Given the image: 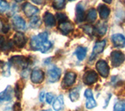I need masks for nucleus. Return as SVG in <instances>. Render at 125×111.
Listing matches in <instances>:
<instances>
[{
  "label": "nucleus",
  "mask_w": 125,
  "mask_h": 111,
  "mask_svg": "<svg viewBox=\"0 0 125 111\" xmlns=\"http://www.w3.org/2000/svg\"><path fill=\"white\" fill-rule=\"evenodd\" d=\"M31 48L34 51H40L42 53H47L52 48V44L48 40V33L42 32L31 39Z\"/></svg>",
  "instance_id": "obj_1"
},
{
  "label": "nucleus",
  "mask_w": 125,
  "mask_h": 111,
  "mask_svg": "<svg viewBox=\"0 0 125 111\" xmlns=\"http://www.w3.org/2000/svg\"><path fill=\"white\" fill-rule=\"evenodd\" d=\"M125 61L124 54L120 51H113L110 55V62L113 67L120 66Z\"/></svg>",
  "instance_id": "obj_2"
},
{
  "label": "nucleus",
  "mask_w": 125,
  "mask_h": 111,
  "mask_svg": "<svg viewBox=\"0 0 125 111\" xmlns=\"http://www.w3.org/2000/svg\"><path fill=\"white\" fill-rule=\"evenodd\" d=\"M9 62L10 63V64H13V65L19 68H25L28 65L27 58L24 56H21V55L12 57Z\"/></svg>",
  "instance_id": "obj_3"
},
{
  "label": "nucleus",
  "mask_w": 125,
  "mask_h": 111,
  "mask_svg": "<svg viewBox=\"0 0 125 111\" xmlns=\"http://www.w3.org/2000/svg\"><path fill=\"white\" fill-rule=\"evenodd\" d=\"M96 69L99 74L103 78H107L109 74V67L107 62L104 60H99L96 63Z\"/></svg>",
  "instance_id": "obj_4"
},
{
  "label": "nucleus",
  "mask_w": 125,
  "mask_h": 111,
  "mask_svg": "<svg viewBox=\"0 0 125 111\" xmlns=\"http://www.w3.org/2000/svg\"><path fill=\"white\" fill-rule=\"evenodd\" d=\"M98 79H99L98 74L93 70L87 71L83 76V81H84V84L88 85V86L92 85V84L98 81Z\"/></svg>",
  "instance_id": "obj_5"
},
{
  "label": "nucleus",
  "mask_w": 125,
  "mask_h": 111,
  "mask_svg": "<svg viewBox=\"0 0 125 111\" xmlns=\"http://www.w3.org/2000/svg\"><path fill=\"white\" fill-rule=\"evenodd\" d=\"M23 11L24 14L26 15L27 17H32L34 15H36L38 12L39 9L38 8H37L36 6H34L33 5H31L29 2H25L24 4L23 5Z\"/></svg>",
  "instance_id": "obj_6"
},
{
  "label": "nucleus",
  "mask_w": 125,
  "mask_h": 111,
  "mask_svg": "<svg viewBox=\"0 0 125 111\" xmlns=\"http://www.w3.org/2000/svg\"><path fill=\"white\" fill-rule=\"evenodd\" d=\"M13 96V89L10 86H8L5 89L0 93V103L11 101Z\"/></svg>",
  "instance_id": "obj_7"
},
{
  "label": "nucleus",
  "mask_w": 125,
  "mask_h": 111,
  "mask_svg": "<svg viewBox=\"0 0 125 111\" xmlns=\"http://www.w3.org/2000/svg\"><path fill=\"white\" fill-rule=\"evenodd\" d=\"M49 81L50 82H56L60 79L61 76V70L57 67H52L48 70Z\"/></svg>",
  "instance_id": "obj_8"
},
{
  "label": "nucleus",
  "mask_w": 125,
  "mask_h": 111,
  "mask_svg": "<svg viewBox=\"0 0 125 111\" xmlns=\"http://www.w3.org/2000/svg\"><path fill=\"white\" fill-rule=\"evenodd\" d=\"M105 44H106V40H103L96 42V44H95V46H94V48H93L92 55L90 57V60H93L95 58L96 55L103 52L105 47Z\"/></svg>",
  "instance_id": "obj_9"
},
{
  "label": "nucleus",
  "mask_w": 125,
  "mask_h": 111,
  "mask_svg": "<svg viewBox=\"0 0 125 111\" xmlns=\"http://www.w3.org/2000/svg\"><path fill=\"white\" fill-rule=\"evenodd\" d=\"M45 78V75L44 72H43L41 69H38V68H35L32 71L31 74V82L34 83H41Z\"/></svg>",
  "instance_id": "obj_10"
},
{
  "label": "nucleus",
  "mask_w": 125,
  "mask_h": 111,
  "mask_svg": "<svg viewBox=\"0 0 125 111\" xmlns=\"http://www.w3.org/2000/svg\"><path fill=\"white\" fill-rule=\"evenodd\" d=\"M111 40L113 45L116 48H122L125 47V37L121 33H115L112 35Z\"/></svg>",
  "instance_id": "obj_11"
},
{
  "label": "nucleus",
  "mask_w": 125,
  "mask_h": 111,
  "mask_svg": "<svg viewBox=\"0 0 125 111\" xmlns=\"http://www.w3.org/2000/svg\"><path fill=\"white\" fill-rule=\"evenodd\" d=\"M58 28L62 32V34H64V35H67L69 33L73 31V30L74 28V26L70 21L66 20V21L60 23Z\"/></svg>",
  "instance_id": "obj_12"
},
{
  "label": "nucleus",
  "mask_w": 125,
  "mask_h": 111,
  "mask_svg": "<svg viewBox=\"0 0 125 111\" xmlns=\"http://www.w3.org/2000/svg\"><path fill=\"white\" fill-rule=\"evenodd\" d=\"M84 96L87 98V101H86V108L87 109H93L94 107H95L97 103L95 100L94 99L93 93L92 89H88L84 92Z\"/></svg>",
  "instance_id": "obj_13"
},
{
  "label": "nucleus",
  "mask_w": 125,
  "mask_h": 111,
  "mask_svg": "<svg viewBox=\"0 0 125 111\" xmlns=\"http://www.w3.org/2000/svg\"><path fill=\"white\" fill-rule=\"evenodd\" d=\"M77 75L74 72L72 71H69L67 72L63 79V81H62V86L63 87H70L73 86V84L75 82Z\"/></svg>",
  "instance_id": "obj_14"
},
{
  "label": "nucleus",
  "mask_w": 125,
  "mask_h": 111,
  "mask_svg": "<svg viewBox=\"0 0 125 111\" xmlns=\"http://www.w3.org/2000/svg\"><path fill=\"white\" fill-rule=\"evenodd\" d=\"M13 42L18 48H21L23 47H24V45L26 44L27 39L23 33L17 32L13 36Z\"/></svg>",
  "instance_id": "obj_15"
},
{
  "label": "nucleus",
  "mask_w": 125,
  "mask_h": 111,
  "mask_svg": "<svg viewBox=\"0 0 125 111\" xmlns=\"http://www.w3.org/2000/svg\"><path fill=\"white\" fill-rule=\"evenodd\" d=\"M13 24L16 30H23L26 29V22L23 19L19 16H15L13 18Z\"/></svg>",
  "instance_id": "obj_16"
},
{
  "label": "nucleus",
  "mask_w": 125,
  "mask_h": 111,
  "mask_svg": "<svg viewBox=\"0 0 125 111\" xmlns=\"http://www.w3.org/2000/svg\"><path fill=\"white\" fill-rule=\"evenodd\" d=\"M85 20L84 8L81 3H78L76 6V20L77 23H81Z\"/></svg>",
  "instance_id": "obj_17"
},
{
  "label": "nucleus",
  "mask_w": 125,
  "mask_h": 111,
  "mask_svg": "<svg viewBox=\"0 0 125 111\" xmlns=\"http://www.w3.org/2000/svg\"><path fill=\"white\" fill-rule=\"evenodd\" d=\"M43 20L45 22V24L49 27H52L56 25V18L49 12L45 13L44 16H43Z\"/></svg>",
  "instance_id": "obj_18"
},
{
  "label": "nucleus",
  "mask_w": 125,
  "mask_h": 111,
  "mask_svg": "<svg viewBox=\"0 0 125 111\" xmlns=\"http://www.w3.org/2000/svg\"><path fill=\"white\" fill-rule=\"evenodd\" d=\"M98 12H99L100 18L103 19V20H105L110 14V9L107 6L100 4L98 6Z\"/></svg>",
  "instance_id": "obj_19"
},
{
  "label": "nucleus",
  "mask_w": 125,
  "mask_h": 111,
  "mask_svg": "<svg viewBox=\"0 0 125 111\" xmlns=\"http://www.w3.org/2000/svg\"><path fill=\"white\" fill-rule=\"evenodd\" d=\"M64 106V101H63V96L62 95H59V96L55 99V101L52 104V107L54 110L56 111H60Z\"/></svg>",
  "instance_id": "obj_20"
},
{
  "label": "nucleus",
  "mask_w": 125,
  "mask_h": 111,
  "mask_svg": "<svg viewBox=\"0 0 125 111\" xmlns=\"http://www.w3.org/2000/svg\"><path fill=\"white\" fill-rule=\"evenodd\" d=\"M77 56V59L79 61H83L85 57H86V54H87V48H84V47H78L75 53H74Z\"/></svg>",
  "instance_id": "obj_21"
},
{
  "label": "nucleus",
  "mask_w": 125,
  "mask_h": 111,
  "mask_svg": "<svg viewBox=\"0 0 125 111\" xmlns=\"http://www.w3.org/2000/svg\"><path fill=\"white\" fill-rule=\"evenodd\" d=\"M80 90H81V87H76L70 92V99L72 102H75L79 99Z\"/></svg>",
  "instance_id": "obj_22"
},
{
  "label": "nucleus",
  "mask_w": 125,
  "mask_h": 111,
  "mask_svg": "<svg viewBox=\"0 0 125 111\" xmlns=\"http://www.w3.org/2000/svg\"><path fill=\"white\" fill-rule=\"evenodd\" d=\"M97 18V11L95 9H90L88 13L87 14V17H86V20L89 23H94L96 20Z\"/></svg>",
  "instance_id": "obj_23"
},
{
  "label": "nucleus",
  "mask_w": 125,
  "mask_h": 111,
  "mask_svg": "<svg viewBox=\"0 0 125 111\" xmlns=\"http://www.w3.org/2000/svg\"><path fill=\"white\" fill-rule=\"evenodd\" d=\"M107 27L106 26L104 25V24H99L95 28V32H97V33L100 36H103L106 33Z\"/></svg>",
  "instance_id": "obj_24"
},
{
  "label": "nucleus",
  "mask_w": 125,
  "mask_h": 111,
  "mask_svg": "<svg viewBox=\"0 0 125 111\" xmlns=\"http://www.w3.org/2000/svg\"><path fill=\"white\" fill-rule=\"evenodd\" d=\"M66 0H54L52 2V6L57 10L62 9L65 7Z\"/></svg>",
  "instance_id": "obj_25"
},
{
  "label": "nucleus",
  "mask_w": 125,
  "mask_h": 111,
  "mask_svg": "<svg viewBox=\"0 0 125 111\" xmlns=\"http://www.w3.org/2000/svg\"><path fill=\"white\" fill-rule=\"evenodd\" d=\"M41 25V19L38 16H33L30 21V26L31 28H38Z\"/></svg>",
  "instance_id": "obj_26"
},
{
  "label": "nucleus",
  "mask_w": 125,
  "mask_h": 111,
  "mask_svg": "<svg viewBox=\"0 0 125 111\" xmlns=\"http://www.w3.org/2000/svg\"><path fill=\"white\" fill-rule=\"evenodd\" d=\"M113 111H125V102L118 101L116 103L113 107Z\"/></svg>",
  "instance_id": "obj_27"
},
{
  "label": "nucleus",
  "mask_w": 125,
  "mask_h": 111,
  "mask_svg": "<svg viewBox=\"0 0 125 111\" xmlns=\"http://www.w3.org/2000/svg\"><path fill=\"white\" fill-rule=\"evenodd\" d=\"M82 29H83L84 31L88 34L90 36H92L94 33H95V27H93L91 25H84L82 26Z\"/></svg>",
  "instance_id": "obj_28"
},
{
  "label": "nucleus",
  "mask_w": 125,
  "mask_h": 111,
  "mask_svg": "<svg viewBox=\"0 0 125 111\" xmlns=\"http://www.w3.org/2000/svg\"><path fill=\"white\" fill-rule=\"evenodd\" d=\"M9 4L5 0H0V13H2L8 9Z\"/></svg>",
  "instance_id": "obj_29"
},
{
  "label": "nucleus",
  "mask_w": 125,
  "mask_h": 111,
  "mask_svg": "<svg viewBox=\"0 0 125 111\" xmlns=\"http://www.w3.org/2000/svg\"><path fill=\"white\" fill-rule=\"evenodd\" d=\"M10 63L8 62L4 64V66L2 67V73L5 76H10Z\"/></svg>",
  "instance_id": "obj_30"
},
{
  "label": "nucleus",
  "mask_w": 125,
  "mask_h": 111,
  "mask_svg": "<svg viewBox=\"0 0 125 111\" xmlns=\"http://www.w3.org/2000/svg\"><path fill=\"white\" fill-rule=\"evenodd\" d=\"M10 26L9 25H6L3 24V22L0 20V33L3 32V33H7L9 31Z\"/></svg>",
  "instance_id": "obj_31"
},
{
  "label": "nucleus",
  "mask_w": 125,
  "mask_h": 111,
  "mask_svg": "<svg viewBox=\"0 0 125 111\" xmlns=\"http://www.w3.org/2000/svg\"><path fill=\"white\" fill-rule=\"evenodd\" d=\"M56 19L60 21V23L61 22H63L67 20V16H66L64 13H58L56 14Z\"/></svg>",
  "instance_id": "obj_32"
},
{
  "label": "nucleus",
  "mask_w": 125,
  "mask_h": 111,
  "mask_svg": "<svg viewBox=\"0 0 125 111\" xmlns=\"http://www.w3.org/2000/svg\"><path fill=\"white\" fill-rule=\"evenodd\" d=\"M45 100L46 102L49 103V104H51L52 103V101L54 100V95L52 93H48L45 95Z\"/></svg>",
  "instance_id": "obj_33"
},
{
  "label": "nucleus",
  "mask_w": 125,
  "mask_h": 111,
  "mask_svg": "<svg viewBox=\"0 0 125 111\" xmlns=\"http://www.w3.org/2000/svg\"><path fill=\"white\" fill-rule=\"evenodd\" d=\"M45 95H46V94L44 91L41 92V93L39 94V99H40L41 102H44L45 99Z\"/></svg>",
  "instance_id": "obj_34"
},
{
  "label": "nucleus",
  "mask_w": 125,
  "mask_h": 111,
  "mask_svg": "<svg viewBox=\"0 0 125 111\" xmlns=\"http://www.w3.org/2000/svg\"><path fill=\"white\" fill-rule=\"evenodd\" d=\"M13 110L14 111H20L21 110V106H20L19 103H16L13 106Z\"/></svg>",
  "instance_id": "obj_35"
},
{
  "label": "nucleus",
  "mask_w": 125,
  "mask_h": 111,
  "mask_svg": "<svg viewBox=\"0 0 125 111\" xmlns=\"http://www.w3.org/2000/svg\"><path fill=\"white\" fill-rule=\"evenodd\" d=\"M32 2L35 4H38V5H41L43 3V0H32Z\"/></svg>",
  "instance_id": "obj_36"
},
{
  "label": "nucleus",
  "mask_w": 125,
  "mask_h": 111,
  "mask_svg": "<svg viewBox=\"0 0 125 111\" xmlns=\"http://www.w3.org/2000/svg\"><path fill=\"white\" fill-rule=\"evenodd\" d=\"M3 44H4V38L0 36V49L2 48Z\"/></svg>",
  "instance_id": "obj_37"
},
{
  "label": "nucleus",
  "mask_w": 125,
  "mask_h": 111,
  "mask_svg": "<svg viewBox=\"0 0 125 111\" xmlns=\"http://www.w3.org/2000/svg\"><path fill=\"white\" fill-rule=\"evenodd\" d=\"M103 2L107 3V4H110V3L112 2V0H103Z\"/></svg>",
  "instance_id": "obj_38"
},
{
  "label": "nucleus",
  "mask_w": 125,
  "mask_h": 111,
  "mask_svg": "<svg viewBox=\"0 0 125 111\" xmlns=\"http://www.w3.org/2000/svg\"><path fill=\"white\" fill-rule=\"evenodd\" d=\"M16 2H22V1H23V0H15Z\"/></svg>",
  "instance_id": "obj_39"
},
{
  "label": "nucleus",
  "mask_w": 125,
  "mask_h": 111,
  "mask_svg": "<svg viewBox=\"0 0 125 111\" xmlns=\"http://www.w3.org/2000/svg\"><path fill=\"white\" fill-rule=\"evenodd\" d=\"M42 111H52L51 110H42Z\"/></svg>",
  "instance_id": "obj_40"
},
{
  "label": "nucleus",
  "mask_w": 125,
  "mask_h": 111,
  "mask_svg": "<svg viewBox=\"0 0 125 111\" xmlns=\"http://www.w3.org/2000/svg\"><path fill=\"white\" fill-rule=\"evenodd\" d=\"M69 1H74V0H69Z\"/></svg>",
  "instance_id": "obj_41"
}]
</instances>
